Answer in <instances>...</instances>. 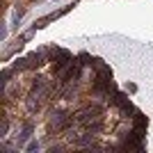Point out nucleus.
Returning a JSON list of instances; mask_svg holds the SVG:
<instances>
[{
	"instance_id": "f257e3e1",
	"label": "nucleus",
	"mask_w": 153,
	"mask_h": 153,
	"mask_svg": "<svg viewBox=\"0 0 153 153\" xmlns=\"http://www.w3.org/2000/svg\"><path fill=\"white\" fill-rule=\"evenodd\" d=\"M66 123H69V117L64 114V112H53L51 119H48V130H64L66 128Z\"/></svg>"
},
{
	"instance_id": "f03ea898",
	"label": "nucleus",
	"mask_w": 153,
	"mask_h": 153,
	"mask_svg": "<svg viewBox=\"0 0 153 153\" xmlns=\"http://www.w3.org/2000/svg\"><path fill=\"white\" fill-rule=\"evenodd\" d=\"M25 105H27V110H30V112H37L39 108H41V98H39L37 94H30L25 98Z\"/></svg>"
},
{
	"instance_id": "7ed1b4c3",
	"label": "nucleus",
	"mask_w": 153,
	"mask_h": 153,
	"mask_svg": "<svg viewBox=\"0 0 153 153\" xmlns=\"http://www.w3.org/2000/svg\"><path fill=\"white\" fill-rule=\"evenodd\" d=\"M7 130H9V121H7V117L0 119V137H7Z\"/></svg>"
},
{
	"instance_id": "20e7f679",
	"label": "nucleus",
	"mask_w": 153,
	"mask_h": 153,
	"mask_svg": "<svg viewBox=\"0 0 153 153\" xmlns=\"http://www.w3.org/2000/svg\"><path fill=\"white\" fill-rule=\"evenodd\" d=\"M23 14H25L23 9H16V12H14V23H19V21L23 19Z\"/></svg>"
},
{
	"instance_id": "39448f33",
	"label": "nucleus",
	"mask_w": 153,
	"mask_h": 153,
	"mask_svg": "<svg viewBox=\"0 0 153 153\" xmlns=\"http://www.w3.org/2000/svg\"><path fill=\"white\" fill-rule=\"evenodd\" d=\"M37 149H39L37 142H30V144H27V151H37Z\"/></svg>"
}]
</instances>
